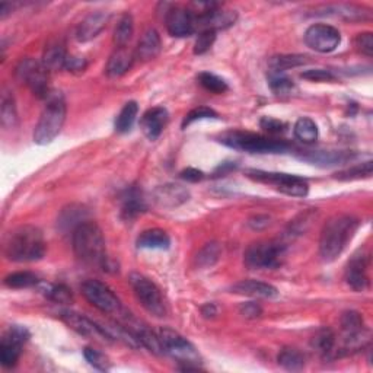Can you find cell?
Here are the masks:
<instances>
[{"instance_id": "28", "label": "cell", "mask_w": 373, "mask_h": 373, "mask_svg": "<svg viewBox=\"0 0 373 373\" xmlns=\"http://www.w3.org/2000/svg\"><path fill=\"white\" fill-rule=\"evenodd\" d=\"M137 246L143 250H168L171 245L170 235L163 229L154 228L143 230L137 238Z\"/></svg>"}, {"instance_id": "49", "label": "cell", "mask_w": 373, "mask_h": 373, "mask_svg": "<svg viewBox=\"0 0 373 373\" xmlns=\"http://www.w3.org/2000/svg\"><path fill=\"white\" fill-rule=\"evenodd\" d=\"M87 67H88V62H87V59H84V57H79V56H67V60H66L64 69H67L69 72L80 73V72H84Z\"/></svg>"}, {"instance_id": "52", "label": "cell", "mask_w": 373, "mask_h": 373, "mask_svg": "<svg viewBox=\"0 0 373 373\" xmlns=\"http://www.w3.org/2000/svg\"><path fill=\"white\" fill-rule=\"evenodd\" d=\"M270 225V219L267 216H255L254 219L250 220V226H253L254 229H262L267 228Z\"/></svg>"}, {"instance_id": "6", "label": "cell", "mask_w": 373, "mask_h": 373, "mask_svg": "<svg viewBox=\"0 0 373 373\" xmlns=\"http://www.w3.org/2000/svg\"><path fill=\"white\" fill-rule=\"evenodd\" d=\"M158 336L162 343L163 353L170 354L178 361V363H181V370H200L201 357L197 349L185 337L172 328H161Z\"/></svg>"}, {"instance_id": "32", "label": "cell", "mask_w": 373, "mask_h": 373, "mask_svg": "<svg viewBox=\"0 0 373 373\" xmlns=\"http://www.w3.org/2000/svg\"><path fill=\"white\" fill-rule=\"evenodd\" d=\"M137 114H139V105H137V102L134 101H129L121 108L120 114L116 118V122H114L116 131L120 134L129 133L133 129V124L137 118Z\"/></svg>"}, {"instance_id": "31", "label": "cell", "mask_w": 373, "mask_h": 373, "mask_svg": "<svg viewBox=\"0 0 373 373\" xmlns=\"http://www.w3.org/2000/svg\"><path fill=\"white\" fill-rule=\"evenodd\" d=\"M308 63V57L302 56V54H279L274 56L269 62L270 73H284L290 69L300 67Z\"/></svg>"}, {"instance_id": "15", "label": "cell", "mask_w": 373, "mask_h": 373, "mask_svg": "<svg viewBox=\"0 0 373 373\" xmlns=\"http://www.w3.org/2000/svg\"><path fill=\"white\" fill-rule=\"evenodd\" d=\"M340 325L343 329L345 350L361 349L366 338V328L363 316L356 311H347L341 315Z\"/></svg>"}, {"instance_id": "7", "label": "cell", "mask_w": 373, "mask_h": 373, "mask_svg": "<svg viewBox=\"0 0 373 373\" xmlns=\"http://www.w3.org/2000/svg\"><path fill=\"white\" fill-rule=\"evenodd\" d=\"M286 246L278 241H260L251 244L244 254V262L250 270H271L282 266Z\"/></svg>"}, {"instance_id": "8", "label": "cell", "mask_w": 373, "mask_h": 373, "mask_svg": "<svg viewBox=\"0 0 373 373\" xmlns=\"http://www.w3.org/2000/svg\"><path fill=\"white\" fill-rule=\"evenodd\" d=\"M246 176L257 183L269 184L278 188L280 192L290 197H305L309 191V185L305 179L282 172H267L260 170H248Z\"/></svg>"}, {"instance_id": "5", "label": "cell", "mask_w": 373, "mask_h": 373, "mask_svg": "<svg viewBox=\"0 0 373 373\" xmlns=\"http://www.w3.org/2000/svg\"><path fill=\"white\" fill-rule=\"evenodd\" d=\"M220 142L228 147L244 150L248 154H283L289 149L284 140L273 139L250 131H229L220 137Z\"/></svg>"}, {"instance_id": "1", "label": "cell", "mask_w": 373, "mask_h": 373, "mask_svg": "<svg viewBox=\"0 0 373 373\" xmlns=\"http://www.w3.org/2000/svg\"><path fill=\"white\" fill-rule=\"evenodd\" d=\"M72 245L76 257L85 264L98 266L104 270L113 269V262L107 255L105 239L100 226L93 222H82L73 229Z\"/></svg>"}, {"instance_id": "40", "label": "cell", "mask_w": 373, "mask_h": 373, "mask_svg": "<svg viewBox=\"0 0 373 373\" xmlns=\"http://www.w3.org/2000/svg\"><path fill=\"white\" fill-rule=\"evenodd\" d=\"M197 80L206 91L213 92V93H225L229 89L225 79L219 78L217 75L210 73V72H201Z\"/></svg>"}, {"instance_id": "14", "label": "cell", "mask_w": 373, "mask_h": 373, "mask_svg": "<svg viewBox=\"0 0 373 373\" xmlns=\"http://www.w3.org/2000/svg\"><path fill=\"white\" fill-rule=\"evenodd\" d=\"M165 24L172 37L185 38L197 31V18L194 12L184 6H170L165 13Z\"/></svg>"}, {"instance_id": "38", "label": "cell", "mask_w": 373, "mask_h": 373, "mask_svg": "<svg viewBox=\"0 0 373 373\" xmlns=\"http://www.w3.org/2000/svg\"><path fill=\"white\" fill-rule=\"evenodd\" d=\"M220 255H222V248H220V245L217 242L206 244L197 255V264L201 269L213 267L219 261Z\"/></svg>"}, {"instance_id": "43", "label": "cell", "mask_w": 373, "mask_h": 373, "mask_svg": "<svg viewBox=\"0 0 373 373\" xmlns=\"http://www.w3.org/2000/svg\"><path fill=\"white\" fill-rule=\"evenodd\" d=\"M84 356H85V358L88 361V363L91 366H93L95 369L105 372V370H108L109 367H111V365H109L108 357L104 353H101L100 350H96L93 347H87L84 350Z\"/></svg>"}, {"instance_id": "30", "label": "cell", "mask_w": 373, "mask_h": 373, "mask_svg": "<svg viewBox=\"0 0 373 373\" xmlns=\"http://www.w3.org/2000/svg\"><path fill=\"white\" fill-rule=\"evenodd\" d=\"M67 60V53L66 47L60 41H51V43L47 44L44 54H43V64L48 69L50 72L54 71H60V69H64Z\"/></svg>"}, {"instance_id": "24", "label": "cell", "mask_w": 373, "mask_h": 373, "mask_svg": "<svg viewBox=\"0 0 373 373\" xmlns=\"http://www.w3.org/2000/svg\"><path fill=\"white\" fill-rule=\"evenodd\" d=\"M232 292L255 299H275L279 296V290L273 284L260 280H241L232 286Z\"/></svg>"}, {"instance_id": "20", "label": "cell", "mask_w": 373, "mask_h": 373, "mask_svg": "<svg viewBox=\"0 0 373 373\" xmlns=\"http://www.w3.org/2000/svg\"><path fill=\"white\" fill-rule=\"evenodd\" d=\"M345 282L357 292L365 290L369 286L367 255L358 253L349 261L347 269H345Z\"/></svg>"}, {"instance_id": "4", "label": "cell", "mask_w": 373, "mask_h": 373, "mask_svg": "<svg viewBox=\"0 0 373 373\" xmlns=\"http://www.w3.org/2000/svg\"><path fill=\"white\" fill-rule=\"evenodd\" d=\"M66 121V102L60 92H50L47 104L39 116L34 130V142L37 145H48L60 134Z\"/></svg>"}, {"instance_id": "18", "label": "cell", "mask_w": 373, "mask_h": 373, "mask_svg": "<svg viewBox=\"0 0 373 373\" xmlns=\"http://www.w3.org/2000/svg\"><path fill=\"white\" fill-rule=\"evenodd\" d=\"M168 120L170 114L167 111V108L163 107L150 108L143 114L140 120V129L147 139L154 142L159 139V136L162 134L165 127H167Z\"/></svg>"}, {"instance_id": "19", "label": "cell", "mask_w": 373, "mask_h": 373, "mask_svg": "<svg viewBox=\"0 0 373 373\" xmlns=\"http://www.w3.org/2000/svg\"><path fill=\"white\" fill-rule=\"evenodd\" d=\"M154 200L163 209H174L190 200V192L179 184H165L154 191Z\"/></svg>"}, {"instance_id": "27", "label": "cell", "mask_w": 373, "mask_h": 373, "mask_svg": "<svg viewBox=\"0 0 373 373\" xmlns=\"http://www.w3.org/2000/svg\"><path fill=\"white\" fill-rule=\"evenodd\" d=\"M315 15H334L349 22H361L369 19V10L357 5H333L325 6L322 12Z\"/></svg>"}, {"instance_id": "45", "label": "cell", "mask_w": 373, "mask_h": 373, "mask_svg": "<svg viewBox=\"0 0 373 373\" xmlns=\"http://www.w3.org/2000/svg\"><path fill=\"white\" fill-rule=\"evenodd\" d=\"M216 41V33L206 30V31H200L196 44H194V54H204L209 51Z\"/></svg>"}, {"instance_id": "23", "label": "cell", "mask_w": 373, "mask_h": 373, "mask_svg": "<svg viewBox=\"0 0 373 373\" xmlns=\"http://www.w3.org/2000/svg\"><path fill=\"white\" fill-rule=\"evenodd\" d=\"M147 210L146 201L143 199L142 191L137 187H129L121 194V217L126 222H131V220L139 217L142 213Z\"/></svg>"}, {"instance_id": "2", "label": "cell", "mask_w": 373, "mask_h": 373, "mask_svg": "<svg viewBox=\"0 0 373 373\" xmlns=\"http://www.w3.org/2000/svg\"><path fill=\"white\" fill-rule=\"evenodd\" d=\"M358 219L350 215H337L324 225L320 238V254L324 261H336L347 248L358 229Z\"/></svg>"}, {"instance_id": "21", "label": "cell", "mask_w": 373, "mask_h": 373, "mask_svg": "<svg viewBox=\"0 0 373 373\" xmlns=\"http://www.w3.org/2000/svg\"><path fill=\"white\" fill-rule=\"evenodd\" d=\"M354 156L353 152L347 150H307L300 155V159L320 167H334L352 161Z\"/></svg>"}, {"instance_id": "16", "label": "cell", "mask_w": 373, "mask_h": 373, "mask_svg": "<svg viewBox=\"0 0 373 373\" xmlns=\"http://www.w3.org/2000/svg\"><path fill=\"white\" fill-rule=\"evenodd\" d=\"M60 318L73 331H76L79 336H84L87 338H92V340L104 341V343L111 341V338L108 337L102 325L93 322L92 320H89V318H87L84 315H80V313L73 312V311H62Z\"/></svg>"}, {"instance_id": "10", "label": "cell", "mask_w": 373, "mask_h": 373, "mask_svg": "<svg viewBox=\"0 0 373 373\" xmlns=\"http://www.w3.org/2000/svg\"><path fill=\"white\" fill-rule=\"evenodd\" d=\"M129 283L137 300L142 303V307L149 313L156 318H163L167 315V308H165L162 293L154 282L140 273H131L129 275Z\"/></svg>"}, {"instance_id": "33", "label": "cell", "mask_w": 373, "mask_h": 373, "mask_svg": "<svg viewBox=\"0 0 373 373\" xmlns=\"http://www.w3.org/2000/svg\"><path fill=\"white\" fill-rule=\"evenodd\" d=\"M278 362L286 370L299 372L305 367L307 358L300 350H298L295 347H284L278 356Z\"/></svg>"}, {"instance_id": "35", "label": "cell", "mask_w": 373, "mask_h": 373, "mask_svg": "<svg viewBox=\"0 0 373 373\" xmlns=\"http://www.w3.org/2000/svg\"><path fill=\"white\" fill-rule=\"evenodd\" d=\"M295 137L302 143L312 145L318 139V126L309 117H302L295 124Z\"/></svg>"}, {"instance_id": "3", "label": "cell", "mask_w": 373, "mask_h": 373, "mask_svg": "<svg viewBox=\"0 0 373 373\" xmlns=\"http://www.w3.org/2000/svg\"><path fill=\"white\" fill-rule=\"evenodd\" d=\"M5 255L13 262L39 261L46 255L43 232L33 225H24L12 230L5 244Z\"/></svg>"}, {"instance_id": "48", "label": "cell", "mask_w": 373, "mask_h": 373, "mask_svg": "<svg viewBox=\"0 0 373 373\" xmlns=\"http://www.w3.org/2000/svg\"><path fill=\"white\" fill-rule=\"evenodd\" d=\"M356 48L367 57L373 56V34L372 33H363L358 34L354 39Z\"/></svg>"}, {"instance_id": "37", "label": "cell", "mask_w": 373, "mask_h": 373, "mask_svg": "<svg viewBox=\"0 0 373 373\" xmlns=\"http://www.w3.org/2000/svg\"><path fill=\"white\" fill-rule=\"evenodd\" d=\"M39 283L38 275L31 271H17L8 274L5 278V284L10 289H30Z\"/></svg>"}, {"instance_id": "39", "label": "cell", "mask_w": 373, "mask_h": 373, "mask_svg": "<svg viewBox=\"0 0 373 373\" xmlns=\"http://www.w3.org/2000/svg\"><path fill=\"white\" fill-rule=\"evenodd\" d=\"M269 85L274 95L287 96L292 95L295 89V84L292 79H289L284 73H270L269 75Z\"/></svg>"}, {"instance_id": "36", "label": "cell", "mask_w": 373, "mask_h": 373, "mask_svg": "<svg viewBox=\"0 0 373 373\" xmlns=\"http://www.w3.org/2000/svg\"><path fill=\"white\" fill-rule=\"evenodd\" d=\"M372 172H373V162L367 161L363 163H357L349 170H344L334 174V178L338 179V181H356V179L370 178Z\"/></svg>"}, {"instance_id": "46", "label": "cell", "mask_w": 373, "mask_h": 373, "mask_svg": "<svg viewBox=\"0 0 373 373\" xmlns=\"http://www.w3.org/2000/svg\"><path fill=\"white\" fill-rule=\"evenodd\" d=\"M260 126L262 130H266L270 134H282L287 130V124L284 121L273 117H262Z\"/></svg>"}, {"instance_id": "41", "label": "cell", "mask_w": 373, "mask_h": 373, "mask_svg": "<svg viewBox=\"0 0 373 373\" xmlns=\"http://www.w3.org/2000/svg\"><path fill=\"white\" fill-rule=\"evenodd\" d=\"M17 107L15 100L10 92L5 91L2 95V124L5 127H13L17 122Z\"/></svg>"}, {"instance_id": "47", "label": "cell", "mask_w": 373, "mask_h": 373, "mask_svg": "<svg viewBox=\"0 0 373 373\" xmlns=\"http://www.w3.org/2000/svg\"><path fill=\"white\" fill-rule=\"evenodd\" d=\"M300 78L311 80V82H334L336 80V75L331 71H325V69H311V71L303 72Z\"/></svg>"}, {"instance_id": "9", "label": "cell", "mask_w": 373, "mask_h": 373, "mask_svg": "<svg viewBox=\"0 0 373 373\" xmlns=\"http://www.w3.org/2000/svg\"><path fill=\"white\" fill-rule=\"evenodd\" d=\"M15 75L19 82L30 88V91L41 100H47L50 95V71L43 64L34 59H24L17 66Z\"/></svg>"}, {"instance_id": "25", "label": "cell", "mask_w": 373, "mask_h": 373, "mask_svg": "<svg viewBox=\"0 0 373 373\" xmlns=\"http://www.w3.org/2000/svg\"><path fill=\"white\" fill-rule=\"evenodd\" d=\"M161 50H162V41L159 33L154 28H149L147 31H145L139 44H137L134 57L140 62H150L159 56Z\"/></svg>"}, {"instance_id": "53", "label": "cell", "mask_w": 373, "mask_h": 373, "mask_svg": "<svg viewBox=\"0 0 373 373\" xmlns=\"http://www.w3.org/2000/svg\"><path fill=\"white\" fill-rule=\"evenodd\" d=\"M201 313L206 318H213L217 313V309H216V307L213 305V303H206V305L201 308Z\"/></svg>"}, {"instance_id": "44", "label": "cell", "mask_w": 373, "mask_h": 373, "mask_svg": "<svg viewBox=\"0 0 373 373\" xmlns=\"http://www.w3.org/2000/svg\"><path fill=\"white\" fill-rule=\"evenodd\" d=\"M207 118H219V116L215 109H212L209 107H199V108L191 109V111L184 117L183 129L191 126L192 122H196L199 120H207Z\"/></svg>"}, {"instance_id": "26", "label": "cell", "mask_w": 373, "mask_h": 373, "mask_svg": "<svg viewBox=\"0 0 373 373\" xmlns=\"http://www.w3.org/2000/svg\"><path fill=\"white\" fill-rule=\"evenodd\" d=\"M134 54L129 51L126 47H118L116 51L109 56L105 72L109 78H120L122 75H126L133 63H134Z\"/></svg>"}, {"instance_id": "29", "label": "cell", "mask_w": 373, "mask_h": 373, "mask_svg": "<svg viewBox=\"0 0 373 373\" xmlns=\"http://www.w3.org/2000/svg\"><path fill=\"white\" fill-rule=\"evenodd\" d=\"M311 347L324 358H329L334 353L336 349V334L334 331L322 327L315 333V336L311 338Z\"/></svg>"}, {"instance_id": "42", "label": "cell", "mask_w": 373, "mask_h": 373, "mask_svg": "<svg viewBox=\"0 0 373 373\" xmlns=\"http://www.w3.org/2000/svg\"><path fill=\"white\" fill-rule=\"evenodd\" d=\"M44 295L56 303H71L73 296L71 289L64 284H44Z\"/></svg>"}, {"instance_id": "13", "label": "cell", "mask_w": 373, "mask_h": 373, "mask_svg": "<svg viewBox=\"0 0 373 373\" xmlns=\"http://www.w3.org/2000/svg\"><path fill=\"white\" fill-rule=\"evenodd\" d=\"M305 43L318 53H331L341 44V34L333 25L315 24L307 30Z\"/></svg>"}, {"instance_id": "51", "label": "cell", "mask_w": 373, "mask_h": 373, "mask_svg": "<svg viewBox=\"0 0 373 373\" xmlns=\"http://www.w3.org/2000/svg\"><path fill=\"white\" fill-rule=\"evenodd\" d=\"M179 176L185 179V181H188V183H199L204 178V174L196 168H187V170L181 171Z\"/></svg>"}, {"instance_id": "17", "label": "cell", "mask_w": 373, "mask_h": 373, "mask_svg": "<svg viewBox=\"0 0 373 373\" xmlns=\"http://www.w3.org/2000/svg\"><path fill=\"white\" fill-rule=\"evenodd\" d=\"M196 15V13H194ZM197 18V30L200 31H220L226 30L229 26L235 25L238 19V13L235 10H228V9H220L219 5L210 10H207L200 15H196Z\"/></svg>"}, {"instance_id": "34", "label": "cell", "mask_w": 373, "mask_h": 373, "mask_svg": "<svg viewBox=\"0 0 373 373\" xmlns=\"http://www.w3.org/2000/svg\"><path fill=\"white\" fill-rule=\"evenodd\" d=\"M134 34V19L130 13H124L118 19L114 30V43L118 47H126Z\"/></svg>"}, {"instance_id": "22", "label": "cell", "mask_w": 373, "mask_h": 373, "mask_svg": "<svg viewBox=\"0 0 373 373\" xmlns=\"http://www.w3.org/2000/svg\"><path fill=\"white\" fill-rule=\"evenodd\" d=\"M109 15L104 10H95L82 21L76 30V38L80 43H88V41L98 37L107 26Z\"/></svg>"}, {"instance_id": "55", "label": "cell", "mask_w": 373, "mask_h": 373, "mask_svg": "<svg viewBox=\"0 0 373 373\" xmlns=\"http://www.w3.org/2000/svg\"><path fill=\"white\" fill-rule=\"evenodd\" d=\"M233 168H235V165H232V163H228V162H225V163H222V165H220V167L217 168L216 174H220V175H225V174H226V171H230V170H233Z\"/></svg>"}, {"instance_id": "12", "label": "cell", "mask_w": 373, "mask_h": 373, "mask_svg": "<svg viewBox=\"0 0 373 373\" xmlns=\"http://www.w3.org/2000/svg\"><path fill=\"white\" fill-rule=\"evenodd\" d=\"M30 333L24 327H10L0 343V362L3 367L17 366L24 344L28 341Z\"/></svg>"}, {"instance_id": "11", "label": "cell", "mask_w": 373, "mask_h": 373, "mask_svg": "<svg viewBox=\"0 0 373 373\" xmlns=\"http://www.w3.org/2000/svg\"><path fill=\"white\" fill-rule=\"evenodd\" d=\"M82 295L92 307L104 313L118 315L121 312L120 299L111 289L100 280H87L82 284Z\"/></svg>"}, {"instance_id": "54", "label": "cell", "mask_w": 373, "mask_h": 373, "mask_svg": "<svg viewBox=\"0 0 373 373\" xmlns=\"http://www.w3.org/2000/svg\"><path fill=\"white\" fill-rule=\"evenodd\" d=\"M12 12L10 3H2L0 5V19H6V17Z\"/></svg>"}, {"instance_id": "50", "label": "cell", "mask_w": 373, "mask_h": 373, "mask_svg": "<svg viewBox=\"0 0 373 373\" xmlns=\"http://www.w3.org/2000/svg\"><path fill=\"white\" fill-rule=\"evenodd\" d=\"M239 312L242 316L248 318V320H255V318H260L262 315V308L257 302H246V303H242Z\"/></svg>"}]
</instances>
